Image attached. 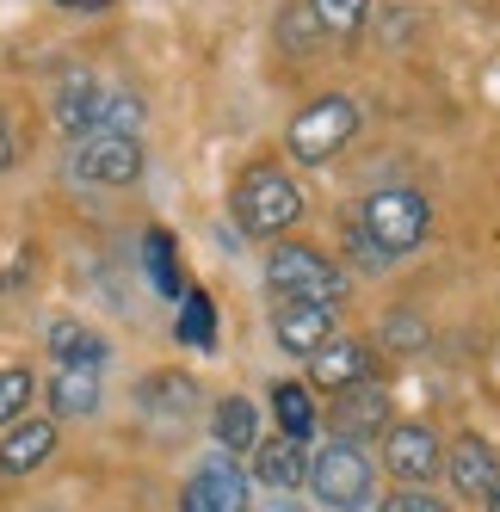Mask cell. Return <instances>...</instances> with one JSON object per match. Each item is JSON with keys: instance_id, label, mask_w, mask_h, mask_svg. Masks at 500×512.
I'll list each match as a JSON object with an SVG mask.
<instances>
[{"instance_id": "277c9868", "label": "cell", "mask_w": 500, "mask_h": 512, "mask_svg": "<svg viewBox=\"0 0 500 512\" xmlns=\"http://www.w3.org/2000/svg\"><path fill=\"white\" fill-rule=\"evenodd\" d=\"M303 488L328 506V512H359V506H371V494H377V469H371L365 445H346V438H334V445H321V451L309 457Z\"/></svg>"}, {"instance_id": "4dcf8cb0", "label": "cell", "mask_w": 500, "mask_h": 512, "mask_svg": "<svg viewBox=\"0 0 500 512\" xmlns=\"http://www.w3.org/2000/svg\"><path fill=\"white\" fill-rule=\"evenodd\" d=\"M260 512H303V506H297V500H291V494H272V500H266V506H260Z\"/></svg>"}, {"instance_id": "ac0fdd59", "label": "cell", "mask_w": 500, "mask_h": 512, "mask_svg": "<svg viewBox=\"0 0 500 512\" xmlns=\"http://www.w3.org/2000/svg\"><path fill=\"white\" fill-rule=\"evenodd\" d=\"M272 414H278V438H297V445H309V438H315V401H309V383L278 377V383H272Z\"/></svg>"}, {"instance_id": "4fadbf2b", "label": "cell", "mask_w": 500, "mask_h": 512, "mask_svg": "<svg viewBox=\"0 0 500 512\" xmlns=\"http://www.w3.org/2000/svg\"><path fill=\"white\" fill-rule=\"evenodd\" d=\"M56 438H62V426H56L50 414L13 420L7 438H0V475H31V469H44V463L56 457Z\"/></svg>"}, {"instance_id": "9a60e30c", "label": "cell", "mask_w": 500, "mask_h": 512, "mask_svg": "<svg viewBox=\"0 0 500 512\" xmlns=\"http://www.w3.org/2000/svg\"><path fill=\"white\" fill-rule=\"evenodd\" d=\"M303 475H309V445H297V438H260L254 445V475H247L254 488L291 494L303 488Z\"/></svg>"}, {"instance_id": "8992f818", "label": "cell", "mask_w": 500, "mask_h": 512, "mask_svg": "<svg viewBox=\"0 0 500 512\" xmlns=\"http://www.w3.org/2000/svg\"><path fill=\"white\" fill-rule=\"evenodd\" d=\"M136 173H142L136 136H112V130L68 136V179H81V186H130Z\"/></svg>"}, {"instance_id": "484cf974", "label": "cell", "mask_w": 500, "mask_h": 512, "mask_svg": "<svg viewBox=\"0 0 500 512\" xmlns=\"http://www.w3.org/2000/svg\"><path fill=\"white\" fill-rule=\"evenodd\" d=\"M383 340H389V352H420L426 346V321L396 309V315H383Z\"/></svg>"}, {"instance_id": "d4e9b609", "label": "cell", "mask_w": 500, "mask_h": 512, "mask_svg": "<svg viewBox=\"0 0 500 512\" xmlns=\"http://www.w3.org/2000/svg\"><path fill=\"white\" fill-rule=\"evenodd\" d=\"M192 401H198V383L192 377H149V383H142V408H192Z\"/></svg>"}, {"instance_id": "9c48e42d", "label": "cell", "mask_w": 500, "mask_h": 512, "mask_svg": "<svg viewBox=\"0 0 500 512\" xmlns=\"http://www.w3.org/2000/svg\"><path fill=\"white\" fill-rule=\"evenodd\" d=\"M334 334H340V321H334L328 303H272V340H278V352L315 358Z\"/></svg>"}, {"instance_id": "5b68a950", "label": "cell", "mask_w": 500, "mask_h": 512, "mask_svg": "<svg viewBox=\"0 0 500 512\" xmlns=\"http://www.w3.org/2000/svg\"><path fill=\"white\" fill-rule=\"evenodd\" d=\"M266 284L278 290V303H328L334 309L340 290H346V272L303 241H278L266 253Z\"/></svg>"}, {"instance_id": "30bf717a", "label": "cell", "mask_w": 500, "mask_h": 512, "mask_svg": "<svg viewBox=\"0 0 500 512\" xmlns=\"http://www.w3.org/2000/svg\"><path fill=\"white\" fill-rule=\"evenodd\" d=\"M439 469L451 475V488H457L463 500H488V494L500 488V457H494L488 438H476V432L451 438V451L439 457Z\"/></svg>"}, {"instance_id": "7c38bea8", "label": "cell", "mask_w": 500, "mask_h": 512, "mask_svg": "<svg viewBox=\"0 0 500 512\" xmlns=\"http://www.w3.org/2000/svg\"><path fill=\"white\" fill-rule=\"evenodd\" d=\"M309 364V383L315 389H352V383H371V371H377V358H371V346L365 340H352V334H334L328 346H321L315 358H303Z\"/></svg>"}, {"instance_id": "1f68e13d", "label": "cell", "mask_w": 500, "mask_h": 512, "mask_svg": "<svg viewBox=\"0 0 500 512\" xmlns=\"http://www.w3.org/2000/svg\"><path fill=\"white\" fill-rule=\"evenodd\" d=\"M488 512H500V488H494V494H488Z\"/></svg>"}, {"instance_id": "44dd1931", "label": "cell", "mask_w": 500, "mask_h": 512, "mask_svg": "<svg viewBox=\"0 0 500 512\" xmlns=\"http://www.w3.org/2000/svg\"><path fill=\"white\" fill-rule=\"evenodd\" d=\"M173 340L192 346V352H210V346H217V303H210L204 290H186V297H180V321H173Z\"/></svg>"}, {"instance_id": "6da1fadb", "label": "cell", "mask_w": 500, "mask_h": 512, "mask_svg": "<svg viewBox=\"0 0 500 512\" xmlns=\"http://www.w3.org/2000/svg\"><path fill=\"white\" fill-rule=\"evenodd\" d=\"M229 204H235V229H247V235H284V229L303 223V186L278 161H254V167H247L235 179Z\"/></svg>"}, {"instance_id": "e0dca14e", "label": "cell", "mask_w": 500, "mask_h": 512, "mask_svg": "<svg viewBox=\"0 0 500 512\" xmlns=\"http://www.w3.org/2000/svg\"><path fill=\"white\" fill-rule=\"evenodd\" d=\"M210 432H217V451H223V457L254 451V445H260V414H254V401L223 395V401H217V420H210Z\"/></svg>"}, {"instance_id": "4316f807", "label": "cell", "mask_w": 500, "mask_h": 512, "mask_svg": "<svg viewBox=\"0 0 500 512\" xmlns=\"http://www.w3.org/2000/svg\"><path fill=\"white\" fill-rule=\"evenodd\" d=\"M346 260L352 266H365V272H389V260H383V247L359 229V223H346Z\"/></svg>"}, {"instance_id": "f1b7e54d", "label": "cell", "mask_w": 500, "mask_h": 512, "mask_svg": "<svg viewBox=\"0 0 500 512\" xmlns=\"http://www.w3.org/2000/svg\"><path fill=\"white\" fill-rule=\"evenodd\" d=\"M19 161V136H13V124H7V112H0V173H7Z\"/></svg>"}, {"instance_id": "5bb4252c", "label": "cell", "mask_w": 500, "mask_h": 512, "mask_svg": "<svg viewBox=\"0 0 500 512\" xmlns=\"http://www.w3.org/2000/svg\"><path fill=\"white\" fill-rule=\"evenodd\" d=\"M44 401H50V420H56V426H62V420H93L99 401H105V383H99L93 364H56Z\"/></svg>"}, {"instance_id": "8fae6325", "label": "cell", "mask_w": 500, "mask_h": 512, "mask_svg": "<svg viewBox=\"0 0 500 512\" xmlns=\"http://www.w3.org/2000/svg\"><path fill=\"white\" fill-rule=\"evenodd\" d=\"M328 426L334 438H346V445H365V438L389 432V395L377 383H352L334 395V408H328Z\"/></svg>"}, {"instance_id": "2e32d148", "label": "cell", "mask_w": 500, "mask_h": 512, "mask_svg": "<svg viewBox=\"0 0 500 512\" xmlns=\"http://www.w3.org/2000/svg\"><path fill=\"white\" fill-rule=\"evenodd\" d=\"M44 346H50V358L56 364H105V334L99 327H87V321H75V315H50V327H44Z\"/></svg>"}, {"instance_id": "7a4b0ae2", "label": "cell", "mask_w": 500, "mask_h": 512, "mask_svg": "<svg viewBox=\"0 0 500 512\" xmlns=\"http://www.w3.org/2000/svg\"><path fill=\"white\" fill-rule=\"evenodd\" d=\"M377 247H383V260L396 266L402 253H414L420 241H426V229H433V204H426V192H414V186H377L365 204H359V216H352Z\"/></svg>"}, {"instance_id": "7402d4cb", "label": "cell", "mask_w": 500, "mask_h": 512, "mask_svg": "<svg viewBox=\"0 0 500 512\" xmlns=\"http://www.w3.org/2000/svg\"><path fill=\"white\" fill-rule=\"evenodd\" d=\"M93 99H99V81H93V75H68V81L56 87V99H50V112H56V124H62L68 136H81L87 118H93Z\"/></svg>"}, {"instance_id": "ffe728a7", "label": "cell", "mask_w": 500, "mask_h": 512, "mask_svg": "<svg viewBox=\"0 0 500 512\" xmlns=\"http://www.w3.org/2000/svg\"><path fill=\"white\" fill-rule=\"evenodd\" d=\"M303 7H309L321 38H340V44H352L371 19V0H303Z\"/></svg>"}, {"instance_id": "3957f363", "label": "cell", "mask_w": 500, "mask_h": 512, "mask_svg": "<svg viewBox=\"0 0 500 512\" xmlns=\"http://www.w3.org/2000/svg\"><path fill=\"white\" fill-rule=\"evenodd\" d=\"M352 136H359V105H352L346 93H321L315 105H303V112L291 118V130H284V155H291L297 167H328Z\"/></svg>"}, {"instance_id": "d6a6232c", "label": "cell", "mask_w": 500, "mask_h": 512, "mask_svg": "<svg viewBox=\"0 0 500 512\" xmlns=\"http://www.w3.org/2000/svg\"><path fill=\"white\" fill-rule=\"evenodd\" d=\"M359 512H371V506H359Z\"/></svg>"}, {"instance_id": "603a6c76", "label": "cell", "mask_w": 500, "mask_h": 512, "mask_svg": "<svg viewBox=\"0 0 500 512\" xmlns=\"http://www.w3.org/2000/svg\"><path fill=\"white\" fill-rule=\"evenodd\" d=\"M31 395H38V377H31L25 364H7V371H0V432H7L13 420H25Z\"/></svg>"}, {"instance_id": "cb8c5ba5", "label": "cell", "mask_w": 500, "mask_h": 512, "mask_svg": "<svg viewBox=\"0 0 500 512\" xmlns=\"http://www.w3.org/2000/svg\"><path fill=\"white\" fill-rule=\"evenodd\" d=\"M278 44L291 50V56H309L315 44H328V38H321V31H315L309 7H284V13H278Z\"/></svg>"}, {"instance_id": "f546056e", "label": "cell", "mask_w": 500, "mask_h": 512, "mask_svg": "<svg viewBox=\"0 0 500 512\" xmlns=\"http://www.w3.org/2000/svg\"><path fill=\"white\" fill-rule=\"evenodd\" d=\"M50 7H62V13H105L112 0H50Z\"/></svg>"}, {"instance_id": "52a82bcc", "label": "cell", "mask_w": 500, "mask_h": 512, "mask_svg": "<svg viewBox=\"0 0 500 512\" xmlns=\"http://www.w3.org/2000/svg\"><path fill=\"white\" fill-rule=\"evenodd\" d=\"M180 512H254V482H247L241 457H204L180 488Z\"/></svg>"}, {"instance_id": "ba28073f", "label": "cell", "mask_w": 500, "mask_h": 512, "mask_svg": "<svg viewBox=\"0 0 500 512\" xmlns=\"http://www.w3.org/2000/svg\"><path fill=\"white\" fill-rule=\"evenodd\" d=\"M439 457H445L439 432H433V426H420V420H402V426H389V432H383V469L396 475V482H408V488L433 482V475H439Z\"/></svg>"}, {"instance_id": "d6986e66", "label": "cell", "mask_w": 500, "mask_h": 512, "mask_svg": "<svg viewBox=\"0 0 500 512\" xmlns=\"http://www.w3.org/2000/svg\"><path fill=\"white\" fill-rule=\"evenodd\" d=\"M142 266H149V284L161 290L167 303H180V297H186L180 253H173V235H167V229H149V235H142Z\"/></svg>"}, {"instance_id": "83f0119b", "label": "cell", "mask_w": 500, "mask_h": 512, "mask_svg": "<svg viewBox=\"0 0 500 512\" xmlns=\"http://www.w3.org/2000/svg\"><path fill=\"white\" fill-rule=\"evenodd\" d=\"M377 512H451V506H445L439 494H426V488H396Z\"/></svg>"}]
</instances>
